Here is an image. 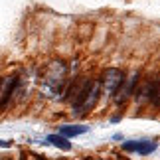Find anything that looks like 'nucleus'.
Segmentation results:
<instances>
[{
    "label": "nucleus",
    "mask_w": 160,
    "mask_h": 160,
    "mask_svg": "<svg viewBox=\"0 0 160 160\" xmlns=\"http://www.w3.org/2000/svg\"><path fill=\"white\" fill-rule=\"evenodd\" d=\"M101 97V85L99 79H89V81H79L73 79L71 89L67 91V101H71V113L77 117L87 115L89 111H93Z\"/></svg>",
    "instance_id": "1"
},
{
    "label": "nucleus",
    "mask_w": 160,
    "mask_h": 160,
    "mask_svg": "<svg viewBox=\"0 0 160 160\" xmlns=\"http://www.w3.org/2000/svg\"><path fill=\"white\" fill-rule=\"evenodd\" d=\"M65 83H67V65L63 61H53V63L48 65V69L44 73V79H42V93L46 97L61 95Z\"/></svg>",
    "instance_id": "2"
},
{
    "label": "nucleus",
    "mask_w": 160,
    "mask_h": 160,
    "mask_svg": "<svg viewBox=\"0 0 160 160\" xmlns=\"http://www.w3.org/2000/svg\"><path fill=\"white\" fill-rule=\"evenodd\" d=\"M125 71L122 69H117V67H107L105 71L101 73V79H99V85H101V91H105V95H113L119 85L122 83L125 79Z\"/></svg>",
    "instance_id": "3"
},
{
    "label": "nucleus",
    "mask_w": 160,
    "mask_h": 160,
    "mask_svg": "<svg viewBox=\"0 0 160 160\" xmlns=\"http://www.w3.org/2000/svg\"><path fill=\"white\" fill-rule=\"evenodd\" d=\"M138 83V71H132L128 77L122 79V83L119 85V89L115 91V103L117 105H122L131 95H134V85Z\"/></svg>",
    "instance_id": "4"
},
{
    "label": "nucleus",
    "mask_w": 160,
    "mask_h": 160,
    "mask_svg": "<svg viewBox=\"0 0 160 160\" xmlns=\"http://www.w3.org/2000/svg\"><path fill=\"white\" fill-rule=\"evenodd\" d=\"M156 142H152V140H127V142H122V150L127 152H137V154H150V152L156 150Z\"/></svg>",
    "instance_id": "5"
},
{
    "label": "nucleus",
    "mask_w": 160,
    "mask_h": 160,
    "mask_svg": "<svg viewBox=\"0 0 160 160\" xmlns=\"http://www.w3.org/2000/svg\"><path fill=\"white\" fill-rule=\"evenodd\" d=\"M16 85H18V77H6L0 81V87H2V91H0V111H4L6 107H8V103L12 99V95H14L16 91Z\"/></svg>",
    "instance_id": "6"
},
{
    "label": "nucleus",
    "mask_w": 160,
    "mask_h": 160,
    "mask_svg": "<svg viewBox=\"0 0 160 160\" xmlns=\"http://www.w3.org/2000/svg\"><path fill=\"white\" fill-rule=\"evenodd\" d=\"M87 131H89V127H85V125H63V127H59V134L65 138L79 137V134H85Z\"/></svg>",
    "instance_id": "7"
},
{
    "label": "nucleus",
    "mask_w": 160,
    "mask_h": 160,
    "mask_svg": "<svg viewBox=\"0 0 160 160\" xmlns=\"http://www.w3.org/2000/svg\"><path fill=\"white\" fill-rule=\"evenodd\" d=\"M48 142L53 144V146H58L59 150H65V152H69V150H71V142H69V138L61 137V134H50V137H48Z\"/></svg>",
    "instance_id": "8"
},
{
    "label": "nucleus",
    "mask_w": 160,
    "mask_h": 160,
    "mask_svg": "<svg viewBox=\"0 0 160 160\" xmlns=\"http://www.w3.org/2000/svg\"><path fill=\"white\" fill-rule=\"evenodd\" d=\"M12 146V140H2L0 138V148H10Z\"/></svg>",
    "instance_id": "9"
},
{
    "label": "nucleus",
    "mask_w": 160,
    "mask_h": 160,
    "mask_svg": "<svg viewBox=\"0 0 160 160\" xmlns=\"http://www.w3.org/2000/svg\"><path fill=\"white\" fill-rule=\"evenodd\" d=\"M36 160H46V158L44 156H36Z\"/></svg>",
    "instance_id": "10"
}]
</instances>
